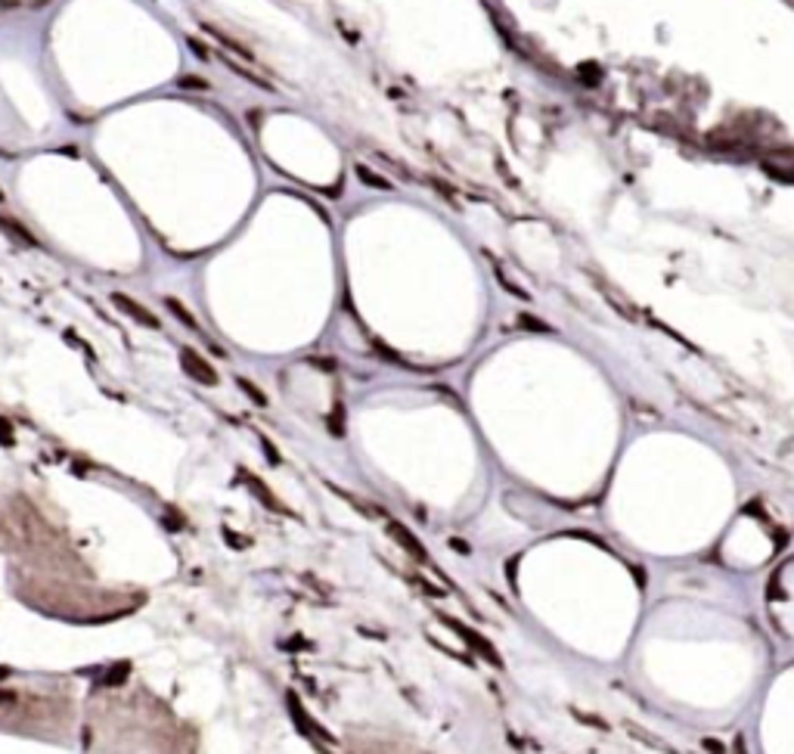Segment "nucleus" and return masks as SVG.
I'll use <instances>...</instances> for the list:
<instances>
[{"label": "nucleus", "mask_w": 794, "mask_h": 754, "mask_svg": "<svg viewBox=\"0 0 794 754\" xmlns=\"http://www.w3.org/2000/svg\"><path fill=\"white\" fill-rule=\"evenodd\" d=\"M180 367H183V373H187L189 379H196L199 385H218V373H214V367L199 354V351L183 348L180 351Z\"/></svg>", "instance_id": "obj_1"}, {"label": "nucleus", "mask_w": 794, "mask_h": 754, "mask_svg": "<svg viewBox=\"0 0 794 754\" xmlns=\"http://www.w3.org/2000/svg\"><path fill=\"white\" fill-rule=\"evenodd\" d=\"M112 305L118 307L121 314H127L131 320H137L140 326H146V329H158V326H162V323H158L156 314L146 311V307L140 305V301H134L131 295H125V292H112Z\"/></svg>", "instance_id": "obj_2"}, {"label": "nucleus", "mask_w": 794, "mask_h": 754, "mask_svg": "<svg viewBox=\"0 0 794 754\" xmlns=\"http://www.w3.org/2000/svg\"><path fill=\"white\" fill-rule=\"evenodd\" d=\"M0 230L7 233L13 243H19L22 249H41V239L34 236V233H28L25 227H22L16 218H10V214H0Z\"/></svg>", "instance_id": "obj_3"}, {"label": "nucleus", "mask_w": 794, "mask_h": 754, "mask_svg": "<svg viewBox=\"0 0 794 754\" xmlns=\"http://www.w3.org/2000/svg\"><path fill=\"white\" fill-rule=\"evenodd\" d=\"M447 624H450V627L457 630V633L463 636V640H469L472 646L478 649V652H484V655H488V661H494V664H500V658H497V652H494V649H490V646H488V642H484V640H478V636H475V630H469V627H466V624H459V621H450V618H447Z\"/></svg>", "instance_id": "obj_4"}, {"label": "nucleus", "mask_w": 794, "mask_h": 754, "mask_svg": "<svg viewBox=\"0 0 794 754\" xmlns=\"http://www.w3.org/2000/svg\"><path fill=\"white\" fill-rule=\"evenodd\" d=\"M202 32H205V34H208V38L220 41V44H224V47H227V50H236V53H239V57L251 59V50H249V47H245V44H239V41H233V38H227V34H224V32H220V28H214V26H211V22H202Z\"/></svg>", "instance_id": "obj_5"}, {"label": "nucleus", "mask_w": 794, "mask_h": 754, "mask_svg": "<svg viewBox=\"0 0 794 754\" xmlns=\"http://www.w3.org/2000/svg\"><path fill=\"white\" fill-rule=\"evenodd\" d=\"M242 478H245V481H249V485H251V491H255V493H258V497H261V500H264V503H267V506H270V509H273V512H289V509H286V506H282V503H280V500H276V497H273V493H270V491H267V487H264V481H258V478H255V475H249V472H242Z\"/></svg>", "instance_id": "obj_6"}, {"label": "nucleus", "mask_w": 794, "mask_h": 754, "mask_svg": "<svg viewBox=\"0 0 794 754\" xmlns=\"http://www.w3.org/2000/svg\"><path fill=\"white\" fill-rule=\"evenodd\" d=\"M391 531H394V537H397V540H401V543H404V547H407V549H413V553H416V556H419V559H426V549H422V547H419V543H416V537H413V534H410V531H407V528H404V524L391 522Z\"/></svg>", "instance_id": "obj_7"}, {"label": "nucleus", "mask_w": 794, "mask_h": 754, "mask_svg": "<svg viewBox=\"0 0 794 754\" xmlns=\"http://www.w3.org/2000/svg\"><path fill=\"white\" fill-rule=\"evenodd\" d=\"M165 305H168V311L174 314V317L180 320L183 326H189V329H196V332H199V323H196V317H193V314L187 311V307L180 305V301H177V298H165Z\"/></svg>", "instance_id": "obj_8"}, {"label": "nucleus", "mask_w": 794, "mask_h": 754, "mask_svg": "<svg viewBox=\"0 0 794 754\" xmlns=\"http://www.w3.org/2000/svg\"><path fill=\"white\" fill-rule=\"evenodd\" d=\"M357 177H360L363 183H369V187H379V190H391V181L388 177H379L369 165H357Z\"/></svg>", "instance_id": "obj_9"}, {"label": "nucleus", "mask_w": 794, "mask_h": 754, "mask_svg": "<svg viewBox=\"0 0 794 754\" xmlns=\"http://www.w3.org/2000/svg\"><path fill=\"white\" fill-rule=\"evenodd\" d=\"M224 63H227V69H233V72H236V75H239V78H245V81H251V84H255V88H261V90H276V88H273V84H270V81H267V78H261V75H251V72H249V69H242V65L230 63V59H224Z\"/></svg>", "instance_id": "obj_10"}, {"label": "nucleus", "mask_w": 794, "mask_h": 754, "mask_svg": "<svg viewBox=\"0 0 794 754\" xmlns=\"http://www.w3.org/2000/svg\"><path fill=\"white\" fill-rule=\"evenodd\" d=\"M236 385H239V388H242V391H245V394H249V398H251V400H255V404H258V407H267V398H264V391H261V388H255V385H251V382H249V379H239V382H236Z\"/></svg>", "instance_id": "obj_11"}, {"label": "nucleus", "mask_w": 794, "mask_h": 754, "mask_svg": "<svg viewBox=\"0 0 794 754\" xmlns=\"http://www.w3.org/2000/svg\"><path fill=\"white\" fill-rule=\"evenodd\" d=\"M180 88H196V90H208L205 81H196V78H180Z\"/></svg>", "instance_id": "obj_12"}, {"label": "nucleus", "mask_w": 794, "mask_h": 754, "mask_svg": "<svg viewBox=\"0 0 794 754\" xmlns=\"http://www.w3.org/2000/svg\"><path fill=\"white\" fill-rule=\"evenodd\" d=\"M261 447H264V450H267L270 462H280V454H276V450H273V444H270V441H267V438H264V435H261Z\"/></svg>", "instance_id": "obj_13"}, {"label": "nucleus", "mask_w": 794, "mask_h": 754, "mask_svg": "<svg viewBox=\"0 0 794 754\" xmlns=\"http://www.w3.org/2000/svg\"><path fill=\"white\" fill-rule=\"evenodd\" d=\"M187 44H189V47H193V53H196V57H199V59H208V53H205V50H202V44H199V41H196V38H189V41H187Z\"/></svg>", "instance_id": "obj_14"}, {"label": "nucleus", "mask_w": 794, "mask_h": 754, "mask_svg": "<svg viewBox=\"0 0 794 754\" xmlns=\"http://www.w3.org/2000/svg\"><path fill=\"white\" fill-rule=\"evenodd\" d=\"M3 199H7V196H3V190H0V202H3Z\"/></svg>", "instance_id": "obj_15"}]
</instances>
